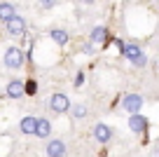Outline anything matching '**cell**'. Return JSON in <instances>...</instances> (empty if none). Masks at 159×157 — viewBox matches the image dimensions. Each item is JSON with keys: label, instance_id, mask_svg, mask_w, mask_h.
Instances as JSON below:
<instances>
[{"label": "cell", "instance_id": "1", "mask_svg": "<svg viewBox=\"0 0 159 157\" xmlns=\"http://www.w3.org/2000/svg\"><path fill=\"white\" fill-rule=\"evenodd\" d=\"M122 54H124V59L129 61V64H134L136 68H145V66H148V56H145V52L140 49V45H136V42H124Z\"/></svg>", "mask_w": 159, "mask_h": 157}, {"label": "cell", "instance_id": "2", "mask_svg": "<svg viewBox=\"0 0 159 157\" xmlns=\"http://www.w3.org/2000/svg\"><path fill=\"white\" fill-rule=\"evenodd\" d=\"M2 61H5V66L10 70H19L21 66L26 64V54L21 52L19 47H7L5 49V59H2Z\"/></svg>", "mask_w": 159, "mask_h": 157}, {"label": "cell", "instance_id": "3", "mask_svg": "<svg viewBox=\"0 0 159 157\" xmlns=\"http://www.w3.org/2000/svg\"><path fill=\"white\" fill-rule=\"evenodd\" d=\"M143 106H145V101H143V96H140V94H124V96H122V108H124L129 115L140 113V108H143Z\"/></svg>", "mask_w": 159, "mask_h": 157}, {"label": "cell", "instance_id": "4", "mask_svg": "<svg viewBox=\"0 0 159 157\" xmlns=\"http://www.w3.org/2000/svg\"><path fill=\"white\" fill-rule=\"evenodd\" d=\"M70 98L66 96V94H61V92H56V94H52V98H49V108H52V113H59V115H63V113H68L70 110Z\"/></svg>", "mask_w": 159, "mask_h": 157}, {"label": "cell", "instance_id": "5", "mask_svg": "<svg viewBox=\"0 0 159 157\" xmlns=\"http://www.w3.org/2000/svg\"><path fill=\"white\" fill-rule=\"evenodd\" d=\"M5 28H7V33L12 35V38H24L26 35V19L24 17H12L10 21H5Z\"/></svg>", "mask_w": 159, "mask_h": 157}, {"label": "cell", "instance_id": "6", "mask_svg": "<svg viewBox=\"0 0 159 157\" xmlns=\"http://www.w3.org/2000/svg\"><path fill=\"white\" fill-rule=\"evenodd\" d=\"M129 129L134 134H145V131H148V117L140 115V113L129 115Z\"/></svg>", "mask_w": 159, "mask_h": 157}, {"label": "cell", "instance_id": "7", "mask_svg": "<svg viewBox=\"0 0 159 157\" xmlns=\"http://www.w3.org/2000/svg\"><path fill=\"white\" fill-rule=\"evenodd\" d=\"M5 94L10 98H21V96H24V80H19V78L10 80L7 87H5Z\"/></svg>", "mask_w": 159, "mask_h": 157}, {"label": "cell", "instance_id": "8", "mask_svg": "<svg viewBox=\"0 0 159 157\" xmlns=\"http://www.w3.org/2000/svg\"><path fill=\"white\" fill-rule=\"evenodd\" d=\"M47 157H66V143L61 138H52L47 143Z\"/></svg>", "mask_w": 159, "mask_h": 157}, {"label": "cell", "instance_id": "9", "mask_svg": "<svg viewBox=\"0 0 159 157\" xmlns=\"http://www.w3.org/2000/svg\"><path fill=\"white\" fill-rule=\"evenodd\" d=\"M94 138L105 145V143H110V138H112V129H110L108 124H103V122L96 124V127H94Z\"/></svg>", "mask_w": 159, "mask_h": 157}, {"label": "cell", "instance_id": "10", "mask_svg": "<svg viewBox=\"0 0 159 157\" xmlns=\"http://www.w3.org/2000/svg\"><path fill=\"white\" fill-rule=\"evenodd\" d=\"M89 42H94V45H105V42H108V28H105V26H94V28H91V33H89Z\"/></svg>", "mask_w": 159, "mask_h": 157}, {"label": "cell", "instance_id": "11", "mask_svg": "<svg viewBox=\"0 0 159 157\" xmlns=\"http://www.w3.org/2000/svg\"><path fill=\"white\" fill-rule=\"evenodd\" d=\"M49 134H52V122L47 117H38V124H35V134H33V136L49 138Z\"/></svg>", "mask_w": 159, "mask_h": 157}, {"label": "cell", "instance_id": "12", "mask_svg": "<svg viewBox=\"0 0 159 157\" xmlns=\"http://www.w3.org/2000/svg\"><path fill=\"white\" fill-rule=\"evenodd\" d=\"M35 124H38V117L26 115V117H21V122H19V131L26 134V136H33L35 134Z\"/></svg>", "mask_w": 159, "mask_h": 157}, {"label": "cell", "instance_id": "13", "mask_svg": "<svg viewBox=\"0 0 159 157\" xmlns=\"http://www.w3.org/2000/svg\"><path fill=\"white\" fill-rule=\"evenodd\" d=\"M12 17H16V5H12V2H0V21H10Z\"/></svg>", "mask_w": 159, "mask_h": 157}, {"label": "cell", "instance_id": "14", "mask_svg": "<svg viewBox=\"0 0 159 157\" xmlns=\"http://www.w3.org/2000/svg\"><path fill=\"white\" fill-rule=\"evenodd\" d=\"M49 35H52V40H54V42L59 45V47H63V45H68V33H66L63 28H54V31H52Z\"/></svg>", "mask_w": 159, "mask_h": 157}, {"label": "cell", "instance_id": "15", "mask_svg": "<svg viewBox=\"0 0 159 157\" xmlns=\"http://www.w3.org/2000/svg\"><path fill=\"white\" fill-rule=\"evenodd\" d=\"M70 113H73V120H84L87 117V106L84 103H75V106H70Z\"/></svg>", "mask_w": 159, "mask_h": 157}, {"label": "cell", "instance_id": "16", "mask_svg": "<svg viewBox=\"0 0 159 157\" xmlns=\"http://www.w3.org/2000/svg\"><path fill=\"white\" fill-rule=\"evenodd\" d=\"M24 94L26 96H35L38 94V82L35 80H24Z\"/></svg>", "mask_w": 159, "mask_h": 157}, {"label": "cell", "instance_id": "17", "mask_svg": "<svg viewBox=\"0 0 159 157\" xmlns=\"http://www.w3.org/2000/svg\"><path fill=\"white\" fill-rule=\"evenodd\" d=\"M82 84H84V73H82V70H77V73H75V80H73V87L80 89Z\"/></svg>", "mask_w": 159, "mask_h": 157}, {"label": "cell", "instance_id": "18", "mask_svg": "<svg viewBox=\"0 0 159 157\" xmlns=\"http://www.w3.org/2000/svg\"><path fill=\"white\" fill-rule=\"evenodd\" d=\"M82 52H84V54H94V52H96V45H94V42H84Z\"/></svg>", "mask_w": 159, "mask_h": 157}, {"label": "cell", "instance_id": "19", "mask_svg": "<svg viewBox=\"0 0 159 157\" xmlns=\"http://www.w3.org/2000/svg\"><path fill=\"white\" fill-rule=\"evenodd\" d=\"M56 5V0H40V7H45V10H52Z\"/></svg>", "mask_w": 159, "mask_h": 157}, {"label": "cell", "instance_id": "20", "mask_svg": "<svg viewBox=\"0 0 159 157\" xmlns=\"http://www.w3.org/2000/svg\"><path fill=\"white\" fill-rule=\"evenodd\" d=\"M112 42H115V47H117L119 52H122V49H124V40H119V38H115Z\"/></svg>", "mask_w": 159, "mask_h": 157}, {"label": "cell", "instance_id": "21", "mask_svg": "<svg viewBox=\"0 0 159 157\" xmlns=\"http://www.w3.org/2000/svg\"><path fill=\"white\" fill-rule=\"evenodd\" d=\"M82 2H87V5H91V2H94V0H82Z\"/></svg>", "mask_w": 159, "mask_h": 157}]
</instances>
